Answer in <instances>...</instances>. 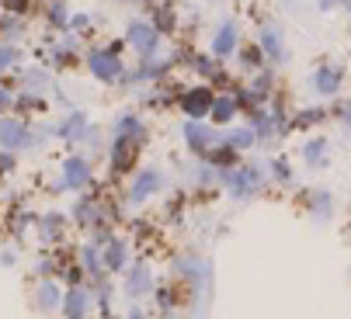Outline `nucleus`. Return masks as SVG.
<instances>
[{
	"label": "nucleus",
	"instance_id": "1",
	"mask_svg": "<svg viewBox=\"0 0 351 319\" xmlns=\"http://www.w3.org/2000/svg\"><path fill=\"white\" fill-rule=\"evenodd\" d=\"M87 66L97 80H119L122 77V63H119V52L112 49H94L87 56Z\"/></svg>",
	"mask_w": 351,
	"mask_h": 319
},
{
	"label": "nucleus",
	"instance_id": "2",
	"mask_svg": "<svg viewBox=\"0 0 351 319\" xmlns=\"http://www.w3.org/2000/svg\"><path fill=\"white\" fill-rule=\"evenodd\" d=\"M157 42H160V31L154 25H146V21H132L129 25V45L139 52L143 60H149L157 52Z\"/></svg>",
	"mask_w": 351,
	"mask_h": 319
},
{
	"label": "nucleus",
	"instance_id": "3",
	"mask_svg": "<svg viewBox=\"0 0 351 319\" xmlns=\"http://www.w3.org/2000/svg\"><path fill=\"white\" fill-rule=\"evenodd\" d=\"M181 104H184V112H188L191 118H202L206 112H213V94H209L206 87H198V90H188Z\"/></svg>",
	"mask_w": 351,
	"mask_h": 319
},
{
	"label": "nucleus",
	"instance_id": "4",
	"mask_svg": "<svg viewBox=\"0 0 351 319\" xmlns=\"http://www.w3.org/2000/svg\"><path fill=\"white\" fill-rule=\"evenodd\" d=\"M233 49H237V21H223L213 38V56H230Z\"/></svg>",
	"mask_w": 351,
	"mask_h": 319
},
{
	"label": "nucleus",
	"instance_id": "5",
	"mask_svg": "<svg viewBox=\"0 0 351 319\" xmlns=\"http://www.w3.org/2000/svg\"><path fill=\"white\" fill-rule=\"evenodd\" d=\"M313 87H317L320 94H334V90L341 87V70H337V66H320L317 77H313Z\"/></svg>",
	"mask_w": 351,
	"mask_h": 319
},
{
	"label": "nucleus",
	"instance_id": "6",
	"mask_svg": "<svg viewBox=\"0 0 351 319\" xmlns=\"http://www.w3.org/2000/svg\"><path fill=\"white\" fill-rule=\"evenodd\" d=\"M261 45H265L268 56H275V60L285 56V49H282V31H278L275 25H265V28H261Z\"/></svg>",
	"mask_w": 351,
	"mask_h": 319
},
{
	"label": "nucleus",
	"instance_id": "7",
	"mask_svg": "<svg viewBox=\"0 0 351 319\" xmlns=\"http://www.w3.org/2000/svg\"><path fill=\"white\" fill-rule=\"evenodd\" d=\"M0 142H4V146H25L28 132L18 122H0Z\"/></svg>",
	"mask_w": 351,
	"mask_h": 319
},
{
	"label": "nucleus",
	"instance_id": "8",
	"mask_svg": "<svg viewBox=\"0 0 351 319\" xmlns=\"http://www.w3.org/2000/svg\"><path fill=\"white\" fill-rule=\"evenodd\" d=\"M132 153H136V142L129 136H119V142H115V170H125L132 164Z\"/></svg>",
	"mask_w": 351,
	"mask_h": 319
},
{
	"label": "nucleus",
	"instance_id": "9",
	"mask_svg": "<svg viewBox=\"0 0 351 319\" xmlns=\"http://www.w3.org/2000/svg\"><path fill=\"white\" fill-rule=\"evenodd\" d=\"M87 181V164L80 156H70L66 160V188H80Z\"/></svg>",
	"mask_w": 351,
	"mask_h": 319
},
{
	"label": "nucleus",
	"instance_id": "10",
	"mask_svg": "<svg viewBox=\"0 0 351 319\" xmlns=\"http://www.w3.org/2000/svg\"><path fill=\"white\" fill-rule=\"evenodd\" d=\"M157 184H160V174H157V170H146V174L136 181V188H132V198H136V201H139V198H146V194L154 191Z\"/></svg>",
	"mask_w": 351,
	"mask_h": 319
},
{
	"label": "nucleus",
	"instance_id": "11",
	"mask_svg": "<svg viewBox=\"0 0 351 319\" xmlns=\"http://www.w3.org/2000/svg\"><path fill=\"white\" fill-rule=\"evenodd\" d=\"M233 112H237L233 97H219V101H213V115H216V122H230Z\"/></svg>",
	"mask_w": 351,
	"mask_h": 319
},
{
	"label": "nucleus",
	"instance_id": "12",
	"mask_svg": "<svg viewBox=\"0 0 351 319\" xmlns=\"http://www.w3.org/2000/svg\"><path fill=\"white\" fill-rule=\"evenodd\" d=\"M87 309V292H70V302H66V312L73 319H80V312Z\"/></svg>",
	"mask_w": 351,
	"mask_h": 319
},
{
	"label": "nucleus",
	"instance_id": "13",
	"mask_svg": "<svg viewBox=\"0 0 351 319\" xmlns=\"http://www.w3.org/2000/svg\"><path fill=\"white\" fill-rule=\"evenodd\" d=\"M105 260H108V268H112V271H119V268H122V260H125V246H122V243L115 240V243L108 246V253H105Z\"/></svg>",
	"mask_w": 351,
	"mask_h": 319
},
{
	"label": "nucleus",
	"instance_id": "14",
	"mask_svg": "<svg viewBox=\"0 0 351 319\" xmlns=\"http://www.w3.org/2000/svg\"><path fill=\"white\" fill-rule=\"evenodd\" d=\"M154 28H157V31H171V28H174V11H171V8H160Z\"/></svg>",
	"mask_w": 351,
	"mask_h": 319
},
{
	"label": "nucleus",
	"instance_id": "15",
	"mask_svg": "<svg viewBox=\"0 0 351 319\" xmlns=\"http://www.w3.org/2000/svg\"><path fill=\"white\" fill-rule=\"evenodd\" d=\"M49 21H53V25H66V4H63V0H56V4L49 8Z\"/></svg>",
	"mask_w": 351,
	"mask_h": 319
},
{
	"label": "nucleus",
	"instance_id": "16",
	"mask_svg": "<svg viewBox=\"0 0 351 319\" xmlns=\"http://www.w3.org/2000/svg\"><path fill=\"white\" fill-rule=\"evenodd\" d=\"M28 4H32V0H0V8L11 11V14H25V11H28Z\"/></svg>",
	"mask_w": 351,
	"mask_h": 319
},
{
	"label": "nucleus",
	"instance_id": "17",
	"mask_svg": "<svg viewBox=\"0 0 351 319\" xmlns=\"http://www.w3.org/2000/svg\"><path fill=\"white\" fill-rule=\"evenodd\" d=\"M56 302H60V292H56L53 285H42V305H45V309H53Z\"/></svg>",
	"mask_w": 351,
	"mask_h": 319
},
{
	"label": "nucleus",
	"instance_id": "18",
	"mask_svg": "<svg viewBox=\"0 0 351 319\" xmlns=\"http://www.w3.org/2000/svg\"><path fill=\"white\" fill-rule=\"evenodd\" d=\"M188 142H191V146H198V149H202V146H206V132L198 129V125H188Z\"/></svg>",
	"mask_w": 351,
	"mask_h": 319
},
{
	"label": "nucleus",
	"instance_id": "19",
	"mask_svg": "<svg viewBox=\"0 0 351 319\" xmlns=\"http://www.w3.org/2000/svg\"><path fill=\"white\" fill-rule=\"evenodd\" d=\"M14 56H18V52H14L11 45H0V70H8V66L14 63Z\"/></svg>",
	"mask_w": 351,
	"mask_h": 319
},
{
	"label": "nucleus",
	"instance_id": "20",
	"mask_svg": "<svg viewBox=\"0 0 351 319\" xmlns=\"http://www.w3.org/2000/svg\"><path fill=\"white\" fill-rule=\"evenodd\" d=\"M146 285H149V275H146V271H136V275H132V281H129V288H132V292H136V288H146Z\"/></svg>",
	"mask_w": 351,
	"mask_h": 319
},
{
	"label": "nucleus",
	"instance_id": "21",
	"mask_svg": "<svg viewBox=\"0 0 351 319\" xmlns=\"http://www.w3.org/2000/svg\"><path fill=\"white\" fill-rule=\"evenodd\" d=\"M243 63H247V66H258V63H261V52H258V49H243Z\"/></svg>",
	"mask_w": 351,
	"mask_h": 319
},
{
	"label": "nucleus",
	"instance_id": "22",
	"mask_svg": "<svg viewBox=\"0 0 351 319\" xmlns=\"http://www.w3.org/2000/svg\"><path fill=\"white\" fill-rule=\"evenodd\" d=\"M306 153H310V160H313V164H320V153H324V142L317 139V142H310L306 146Z\"/></svg>",
	"mask_w": 351,
	"mask_h": 319
},
{
	"label": "nucleus",
	"instance_id": "23",
	"mask_svg": "<svg viewBox=\"0 0 351 319\" xmlns=\"http://www.w3.org/2000/svg\"><path fill=\"white\" fill-rule=\"evenodd\" d=\"M70 25H73V28H87L90 21H87V14H73V21H70Z\"/></svg>",
	"mask_w": 351,
	"mask_h": 319
},
{
	"label": "nucleus",
	"instance_id": "24",
	"mask_svg": "<svg viewBox=\"0 0 351 319\" xmlns=\"http://www.w3.org/2000/svg\"><path fill=\"white\" fill-rule=\"evenodd\" d=\"M250 139H254V136H250V132H240V136H233V142H237V146H247Z\"/></svg>",
	"mask_w": 351,
	"mask_h": 319
},
{
	"label": "nucleus",
	"instance_id": "25",
	"mask_svg": "<svg viewBox=\"0 0 351 319\" xmlns=\"http://www.w3.org/2000/svg\"><path fill=\"white\" fill-rule=\"evenodd\" d=\"M8 101H11V94H8V90H0V108H4Z\"/></svg>",
	"mask_w": 351,
	"mask_h": 319
},
{
	"label": "nucleus",
	"instance_id": "26",
	"mask_svg": "<svg viewBox=\"0 0 351 319\" xmlns=\"http://www.w3.org/2000/svg\"><path fill=\"white\" fill-rule=\"evenodd\" d=\"M132 319H143V316H132Z\"/></svg>",
	"mask_w": 351,
	"mask_h": 319
}]
</instances>
